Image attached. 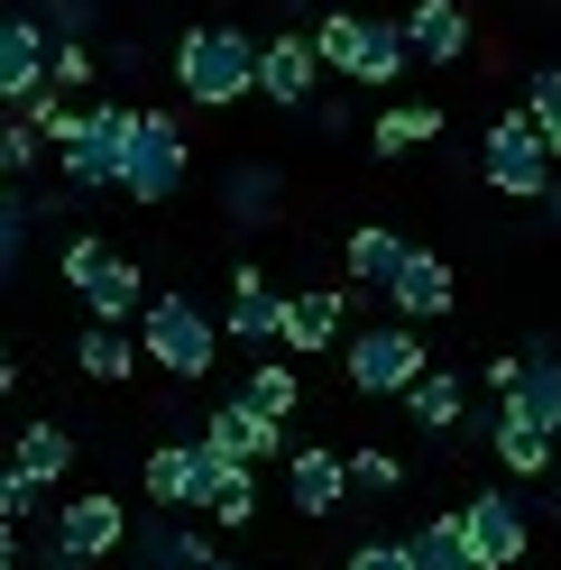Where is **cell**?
I'll return each instance as SVG.
<instances>
[{"mask_svg": "<svg viewBox=\"0 0 561 570\" xmlns=\"http://www.w3.org/2000/svg\"><path fill=\"white\" fill-rule=\"evenodd\" d=\"M175 92H185L194 111H230V101H249L258 92V38H249V28H230V19L185 28V38H175Z\"/></svg>", "mask_w": 561, "mask_h": 570, "instance_id": "1", "label": "cell"}, {"mask_svg": "<svg viewBox=\"0 0 561 570\" xmlns=\"http://www.w3.org/2000/svg\"><path fill=\"white\" fill-rule=\"evenodd\" d=\"M138 350H148L175 386H194V377L222 368V323L194 295H148V313H138Z\"/></svg>", "mask_w": 561, "mask_h": 570, "instance_id": "2", "label": "cell"}, {"mask_svg": "<svg viewBox=\"0 0 561 570\" xmlns=\"http://www.w3.org/2000/svg\"><path fill=\"white\" fill-rule=\"evenodd\" d=\"M129 543V507L111 488H83V497H56L47 507V543H38V561L47 570H92V561H111Z\"/></svg>", "mask_w": 561, "mask_h": 570, "instance_id": "3", "label": "cell"}, {"mask_svg": "<svg viewBox=\"0 0 561 570\" xmlns=\"http://www.w3.org/2000/svg\"><path fill=\"white\" fill-rule=\"evenodd\" d=\"M129 120H138L129 101H83V111L56 129V157H65V185H75V194H120Z\"/></svg>", "mask_w": 561, "mask_h": 570, "instance_id": "4", "label": "cell"}, {"mask_svg": "<svg viewBox=\"0 0 561 570\" xmlns=\"http://www.w3.org/2000/svg\"><path fill=\"white\" fill-rule=\"evenodd\" d=\"M185 175H194L185 120H175V111H138V120H129V157H120V194L157 212V203L185 194Z\"/></svg>", "mask_w": 561, "mask_h": 570, "instance_id": "5", "label": "cell"}, {"mask_svg": "<svg viewBox=\"0 0 561 570\" xmlns=\"http://www.w3.org/2000/svg\"><path fill=\"white\" fill-rule=\"evenodd\" d=\"M552 138L534 129V111H498V120H488V138H479V175H488V185H498L506 203H543L552 194Z\"/></svg>", "mask_w": 561, "mask_h": 570, "instance_id": "6", "label": "cell"}, {"mask_svg": "<svg viewBox=\"0 0 561 570\" xmlns=\"http://www.w3.org/2000/svg\"><path fill=\"white\" fill-rule=\"evenodd\" d=\"M65 285L83 295V313L92 323H120V332H138V313H148V295H138V276L120 248H101V239H65Z\"/></svg>", "mask_w": 561, "mask_h": 570, "instance_id": "7", "label": "cell"}, {"mask_svg": "<svg viewBox=\"0 0 561 570\" xmlns=\"http://www.w3.org/2000/svg\"><path fill=\"white\" fill-rule=\"evenodd\" d=\"M424 368L433 360H424V332H414V323H368V332L341 341V377L360 386V396H405Z\"/></svg>", "mask_w": 561, "mask_h": 570, "instance_id": "8", "label": "cell"}, {"mask_svg": "<svg viewBox=\"0 0 561 570\" xmlns=\"http://www.w3.org/2000/svg\"><path fill=\"white\" fill-rule=\"evenodd\" d=\"M138 488H148L157 515H203V488H213V442H157L148 470H138Z\"/></svg>", "mask_w": 561, "mask_h": 570, "instance_id": "9", "label": "cell"}, {"mask_svg": "<svg viewBox=\"0 0 561 570\" xmlns=\"http://www.w3.org/2000/svg\"><path fill=\"white\" fill-rule=\"evenodd\" d=\"M461 533H470L479 570H515L534 524H524V497L515 488H479V497H461Z\"/></svg>", "mask_w": 561, "mask_h": 570, "instance_id": "10", "label": "cell"}, {"mask_svg": "<svg viewBox=\"0 0 561 570\" xmlns=\"http://www.w3.org/2000/svg\"><path fill=\"white\" fill-rule=\"evenodd\" d=\"M313 83H323L313 28H286V38H258V101H276V111H313Z\"/></svg>", "mask_w": 561, "mask_h": 570, "instance_id": "11", "label": "cell"}, {"mask_svg": "<svg viewBox=\"0 0 561 570\" xmlns=\"http://www.w3.org/2000/svg\"><path fill=\"white\" fill-rule=\"evenodd\" d=\"M276 332H286V285H276L267 267H230V313H222V341L267 350Z\"/></svg>", "mask_w": 561, "mask_h": 570, "instance_id": "12", "label": "cell"}, {"mask_svg": "<svg viewBox=\"0 0 561 570\" xmlns=\"http://www.w3.org/2000/svg\"><path fill=\"white\" fill-rule=\"evenodd\" d=\"M295 350V360H323V350L350 341V285H304V295H286V332H276Z\"/></svg>", "mask_w": 561, "mask_h": 570, "instance_id": "13", "label": "cell"}, {"mask_svg": "<svg viewBox=\"0 0 561 570\" xmlns=\"http://www.w3.org/2000/svg\"><path fill=\"white\" fill-rule=\"evenodd\" d=\"M47 56H56V28H47L38 10H10V19H0V101L47 92Z\"/></svg>", "mask_w": 561, "mask_h": 570, "instance_id": "14", "label": "cell"}, {"mask_svg": "<svg viewBox=\"0 0 561 570\" xmlns=\"http://www.w3.org/2000/svg\"><path fill=\"white\" fill-rule=\"evenodd\" d=\"M286 497H295V515H341L350 507V451H323V442H304L286 451Z\"/></svg>", "mask_w": 561, "mask_h": 570, "instance_id": "15", "label": "cell"}, {"mask_svg": "<svg viewBox=\"0 0 561 570\" xmlns=\"http://www.w3.org/2000/svg\"><path fill=\"white\" fill-rule=\"evenodd\" d=\"M451 258H433V248H405V267L387 276V304H396V323H442L451 313Z\"/></svg>", "mask_w": 561, "mask_h": 570, "instance_id": "16", "label": "cell"}, {"mask_svg": "<svg viewBox=\"0 0 561 570\" xmlns=\"http://www.w3.org/2000/svg\"><path fill=\"white\" fill-rule=\"evenodd\" d=\"M203 442H213L222 460H249V470H258V460H276V451H286V423H267L249 396H230V405H213V414H203Z\"/></svg>", "mask_w": 561, "mask_h": 570, "instance_id": "17", "label": "cell"}, {"mask_svg": "<svg viewBox=\"0 0 561 570\" xmlns=\"http://www.w3.org/2000/svg\"><path fill=\"white\" fill-rule=\"evenodd\" d=\"M405 47H414V65H461L479 47V28H470L461 0H414L405 10Z\"/></svg>", "mask_w": 561, "mask_h": 570, "instance_id": "18", "label": "cell"}, {"mask_svg": "<svg viewBox=\"0 0 561 570\" xmlns=\"http://www.w3.org/2000/svg\"><path fill=\"white\" fill-rule=\"evenodd\" d=\"M488 451H498V470L524 479V488L552 470V433H543L534 414H515V405H498V423H488Z\"/></svg>", "mask_w": 561, "mask_h": 570, "instance_id": "19", "label": "cell"}, {"mask_svg": "<svg viewBox=\"0 0 561 570\" xmlns=\"http://www.w3.org/2000/svg\"><path fill=\"white\" fill-rule=\"evenodd\" d=\"M75 433H65V423H19V433H10V451H0V460H10V470H28V479H38L47 497L65 488V470H75Z\"/></svg>", "mask_w": 561, "mask_h": 570, "instance_id": "20", "label": "cell"}, {"mask_svg": "<svg viewBox=\"0 0 561 570\" xmlns=\"http://www.w3.org/2000/svg\"><path fill=\"white\" fill-rule=\"evenodd\" d=\"M405 414L414 423H424V433H461V423H470V386H461V368H424V377H414L405 386Z\"/></svg>", "mask_w": 561, "mask_h": 570, "instance_id": "21", "label": "cell"}, {"mask_svg": "<svg viewBox=\"0 0 561 570\" xmlns=\"http://www.w3.org/2000/svg\"><path fill=\"white\" fill-rule=\"evenodd\" d=\"M414 75V47H405V19H368L360 28V65H350V83H368V92H387Z\"/></svg>", "mask_w": 561, "mask_h": 570, "instance_id": "22", "label": "cell"}, {"mask_svg": "<svg viewBox=\"0 0 561 570\" xmlns=\"http://www.w3.org/2000/svg\"><path fill=\"white\" fill-rule=\"evenodd\" d=\"M138 360H148V350H138V332H120V323H92V332L75 341V368H83L92 386H129Z\"/></svg>", "mask_w": 561, "mask_h": 570, "instance_id": "23", "label": "cell"}, {"mask_svg": "<svg viewBox=\"0 0 561 570\" xmlns=\"http://www.w3.org/2000/svg\"><path fill=\"white\" fill-rule=\"evenodd\" d=\"M276 203H286V175H276V166H230L222 175V212H230L239 230H267Z\"/></svg>", "mask_w": 561, "mask_h": 570, "instance_id": "24", "label": "cell"}, {"mask_svg": "<svg viewBox=\"0 0 561 570\" xmlns=\"http://www.w3.org/2000/svg\"><path fill=\"white\" fill-rule=\"evenodd\" d=\"M506 405L534 414L543 433H561V350H552V341H524V386H515Z\"/></svg>", "mask_w": 561, "mask_h": 570, "instance_id": "25", "label": "cell"}, {"mask_svg": "<svg viewBox=\"0 0 561 570\" xmlns=\"http://www.w3.org/2000/svg\"><path fill=\"white\" fill-rule=\"evenodd\" d=\"M341 267H350V285H377V295H387V276L405 267V239L387 222H360V230L341 239Z\"/></svg>", "mask_w": 561, "mask_h": 570, "instance_id": "26", "label": "cell"}, {"mask_svg": "<svg viewBox=\"0 0 561 570\" xmlns=\"http://www.w3.org/2000/svg\"><path fill=\"white\" fill-rule=\"evenodd\" d=\"M203 515H213L222 533H239V524L258 515V470H249V460H222V451H213V488H203Z\"/></svg>", "mask_w": 561, "mask_h": 570, "instance_id": "27", "label": "cell"}, {"mask_svg": "<svg viewBox=\"0 0 561 570\" xmlns=\"http://www.w3.org/2000/svg\"><path fill=\"white\" fill-rule=\"evenodd\" d=\"M424 138H442V111H433V101H387L377 129H368V157H414Z\"/></svg>", "mask_w": 561, "mask_h": 570, "instance_id": "28", "label": "cell"}, {"mask_svg": "<svg viewBox=\"0 0 561 570\" xmlns=\"http://www.w3.org/2000/svg\"><path fill=\"white\" fill-rule=\"evenodd\" d=\"M203 561H213V543H203L185 515H157L138 533V570H203Z\"/></svg>", "mask_w": 561, "mask_h": 570, "instance_id": "29", "label": "cell"}, {"mask_svg": "<svg viewBox=\"0 0 561 570\" xmlns=\"http://www.w3.org/2000/svg\"><path fill=\"white\" fill-rule=\"evenodd\" d=\"M414 543V570H479V552H470V533H461V507H442V515H424L405 533Z\"/></svg>", "mask_w": 561, "mask_h": 570, "instance_id": "30", "label": "cell"}, {"mask_svg": "<svg viewBox=\"0 0 561 570\" xmlns=\"http://www.w3.org/2000/svg\"><path fill=\"white\" fill-rule=\"evenodd\" d=\"M239 396H249V405H258L267 423H295V405H304V377H295L286 360H258V368H249V386H239Z\"/></svg>", "mask_w": 561, "mask_h": 570, "instance_id": "31", "label": "cell"}, {"mask_svg": "<svg viewBox=\"0 0 561 570\" xmlns=\"http://www.w3.org/2000/svg\"><path fill=\"white\" fill-rule=\"evenodd\" d=\"M360 10H323V19H313V56H323V75H341L350 83V65H360Z\"/></svg>", "mask_w": 561, "mask_h": 570, "instance_id": "32", "label": "cell"}, {"mask_svg": "<svg viewBox=\"0 0 561 570\" xmlns=\"http://www.w3.org/2000/svg\"><path fill=\"white\" fill-rule=\"evenodd\" d=\"M47 148H56V138H47L38 120H28V111H19V120H0V175H28Z\"/></svg>", "mask_w": 561, "mask_h": 570, "instance_id": "33", "label": "cell"}, {"mask_svg": "<svg viewBox=\"0 0 561 570\" xmlns=\"http://www.w3.org/2000/svg\"><path fill=\"white\" fill-rule=\"evenodd\" d=\"M524 111H534V129L552 138V157H561V65H534V83H524Z\"/></svg>", "mask_w": 561, "mask_h": 570, "instance_id": "34", "label": "cell"}, {"mask_svg": "<svg viewBox=\"0 0 561 570\" xmlns=\"http://www.w3.org/2000/svg\"><path fill=\"white\" fill-rule=\"evenodd\" d=\"M350 488L396 497V488H405V460H396V451H377V442H368V451H350Z\"/></svg>", "mask_w": 561, "mask_h": 570, "instance_id": "35", "label": "cell"}, {"mask_svg": "<svg viewBox=\"0 0 561 570\" xmlns=\"http://www.w3.org/2000/svg\"><path fill=\"white\" fill-rule=\"evenodd\" d=\"M92 75H101V56H92L83 38H56V56H47V83H56V92H83Z\"/></svg>", "mask_w": 561, "mask_h": 570, "instance_id": "36", "label": "cell"}, {"mask_svg": "<svg viewBox=\"0 0 561 570\" xmlns=\"http://www.w3.org/2000/svg\"><path fill=\"white\" fill-rule=\"evenodd\" d=\"M47 203H0V285L19 276V258H28V222H38Z\"/></svg>", "mask_w": 561, "mask_h": 570, "instance_id": "37", "label": "cell"}, {"mask_svg": "<svg viewBox=\"0 0 561 570\" xmlns=\"http://www.w3.org/2000/svg\"><path fill=\"white\" fill-rule=\"evenodd\" d=\"M0 515H10V524H28V515H47V488L28 479V470H10V460H0Z\"/></svg>", "mask_w": 561, "mask_h": 570, "instance_id": "38", "label": "cell"}, {"mask_svg": "<svg viewBox=\"0 0 561 570\" xmlns=\"http://www.w3.org/2000/svg\"><path fill=\"white\" fill-rule=\"evenodd\" d=\"M38 19L56 28V38H83V28L101 19V0H38Z\"/></svg>", "mask_w": 561, "mask_h": 570, "instance_id": "39", "label": "cell"}, {"mask_svg": "<svg viewBox=\"0 0 561 570\" xmlns=\"http://www.w3.org/2000/svg\"><path fill=\"white\" fill-rule=\"evenodd\" d=\"M350 570H414V543H405V533H396V543H360Z\"/></svg>", "mask_w": 561, "mask_h": 570, "instance_id": "40", "label": "cell"}, {"mask_svg": "<svg viewBox=\"0 0 561 570\" xmlns=\"http://www.w3.org/2000/svg\"><path fill=\"white\" fill-rule=\"evenodd\" d=\"M0 570H19V524L0 515Z\"/></svg>", "mask_w": 561, "mask_h": 570, "instance_id": "41", "label": "cell"}, {"mask_svg": "<svg viewBox=\"0 0 561 570\" xmlns=\"http://www.w3.org/2000/svg\"><path fill=\"white\" fill-rule=\"evenodd\" d=\"M10 386H19V360H10V350H0V396H10Z\"/></svg>", "mask_w": 561, "mask_h": 570, "instance_id": "42", "label": "cell"}, {"mask_svg": "<svg viewBox=\"0 0 561 570\" xmlns=\"http://www.w3.org/2000/svg\"><path fill=\"white\" fill-rule=\"evenodd\" d=\"M543 212H552V230H561V175H552V194H543Z\"/></svg>", "mask_w": 561, "mask_h": 570, "instance_id": "43", "label": "cell"}, {"mask_svg": "<svg viewBox=\"0 0 561 570\" xmlns=\"http://www.w3.org/2000/svg\"><path fill=\"white\" fill-rule=\"evenodd\" d=\"M10 185H19V175H0V203H19V194H10Z\"/></svg>", "mask_w": 561, "mask_h": 570, "instance_id": "44", "label": "cell"}, {"mask_svg": "<svg viewBox=\"0 0 561 570\" xmlns=\"http://www.w3.org/2000/svg\"><path fill=\"white\" fill-rule=\"evenodd\" d=\"M203 570H239V561H222V552H213V561H203Z\"/></svg>", "mask_w": 561, "mask_h": 570, "instance_id": "45", "label": "cell"}, {"mask_svg": "<svg viewBox=\"0 0 561 570\" xmlns=\"http://www.w3.org/2000/svg\"><path fill=\"white\" fill-rule=\"evenodd\" d=\"M0 350H10V341H0Z\"/></svg>", "mask_w": 561, "mask_h": 570, "instance_id": "46", "label": "cell"}]
</instances>
